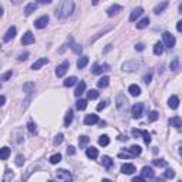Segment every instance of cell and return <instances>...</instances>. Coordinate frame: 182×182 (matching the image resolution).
<instances>
[{
  "label": "cell",
  "instance_id": "4316f807",
  "mask_svg": "<svg viewBox=\"0 0 182 182\" xmlns=\"http://www.w3.org/2000/svg\"><path fill=\"white\" fill-rule=\"evenodd\" d=\"M128 151H130V154L131 156H136V155H139L141 154V147L139 145H131L130 148H128Z\"/></svg>",
  "mask_w": 182,
  "mask_h": 182
},
{
  "label": "cell",
  "instance_id": "74e56055",
  "mask_svg": "<svg viewBox=\"0 0 182 182\" xmlns=\"http://www.w3.org/2000/svg\"><path fill=\"white\" fill-rule=\"evenodd\" d=\"M169 68H171V71H176L178 68H179V59H174L171 61V64H169Z\"/></svg>",
  "mask_w": 182,
  "mask_h": 182
},
{
  "label": "cell",
  "instance_id": "30bf717a",
  "mask_svg": "<svg viewBox=\"0 0 182 182\" xmlns=\"http://www.w3.org/2000/svg\"><path fill=\"white\" fill-rule=\"evenodd\" d=\"M98 121H100V118H98L97 114H88V115L84 118L85 125H94V124H97Z\"/></svg>",
  "mask_w": 182,
  "mask_h": 182
},
{
  "label": "cell",
  "instance_id": "03108f58",
  "mask_svg": "<svg viewBox=\"0 0 182 182\" xmlns=\"http://www.w3.org/2000/svg\"><path fill=\"white\" fill-rule=\"evenodd\" d=\"M47 182H54V181H47Z\"/></svg>",
  "mask_w": 182,
  "mask_h": 182
},
{
  "label": "cell",
  "instance_id": "c3c4849f",
  "mask_svg": "<svg viewBox=\"0 0 182 182\" xmlns=\"http://www.w3.org/2000/svg\"><path fill=\"white\" fill-rule=\"evenodd\" d=\"M27 128H29V131H30L32 134H34V132L37 131V125L33 123V121H29V124H27Z\"/></svg>",
  "mask_w": 182,
  "mask_h": 182
},
{
  "label": "cell",
  "instance_id": "44dd1931",
  "mask_svg": "<svg viewBox=\"0 0 182 182\" xmlns=\"http://www.w3.org/2000/svg\"><path fill=\"white\" fill-rule=\"evenodd\" d=\"M48 63V60L46 59V57H43V59H39L36 63H33V65H32V68L33 70H39V68H41L44 64H47Z\"/></svg>",
  "mask_w": 182,
  "mask_h": 182
},
{
  "label": "cell",
  "instance_id": "f5cc1de1",
  "mask_svg": "<svg viewBox=\"0 0 182 182\" xmlns=\"http://www.w3.org/2000/svg\"><path fill=\"white\" fill-rule=\"evenodd\" d=\"M107 104H108V101H101V103H100V104L97 105V110H98V111L104 110L105 107H107Z\"/></svg>",
  "mask_w": 182,
  "mask_h": 182
},
{
  "label": "cell",
  "instance_id": "f907efd6",
  "mask_svg": "<svg viewBox=\"0 0 182 182\" xmlns=\"http://www.w3.org/2000/svg\"><path fill=\"white\" fill-rule=\"evenodd\" d=\"M63 139H64V135H63V134H59V135H57L56 138H54V141H53V144H54V145H60V144L63 142Z\"/></svg>",
  "mask_w": 182,
  "mask_h": 182
},
{
  "label": "cell",
  "instance_id": "91938a15",
  "mask_svg": "<svg viewBox=\"0 0 182 182\" xmlns=\"http://www.w3.org/2000/svg\"><path fill=\"white\" fill-rule=\"evenodd\" d=\"M176 30L182 33V20H179V21L176 23Z\"/></svg>",
  "mask_w": 182,
  "mask_h": 182
},
{
  "label": "cell",
  "instance_id": "11a10c76",
  "mask_svg": "<svg viewBox=\"0 0 182 182\" xmlns=\"http://www.w3.org/2000/svg\"><path fill=\"white\" fill-rule=\"evenodd\" d=\"M76 154V148L73 147V145H70L68 148H67V155H74Z\"/></svg>",
  "mask_w": 182,
  "mask_h": 182
},
{
  "label": "cell",
  "instance_id": "d590c367",
  "mask_svg": "<svg viewBox=\"0 0 182 182\" xmlns=\"http://www.w3.org/2000/svg\"><path fill=\"white\" fill-rule=\"evenodd\" d=\"M77 83V77H68V78H65L64 80V87H71V85H74Z\"/></svg>",
  "mask_w": 182,
  "mask_h": 182
},
{
  "label": "cell",
  "instance_id": "1f68e13d",
  "mask_svg": "<svg viewBox=\"0 0 182 182\" xmlns=\"http://www.w3.org/2000/svg\"><path fill=\"white\" fill-rule=\"evenodd\" d=\"M167 7H168V1H162V3H159V4L154 9V12H155L156 14H159V13H162Z\"/></svg>",
  "mask_w": 182,
  "mask_h": 182
},
{
  "label": "cell",
  "instance_id": "484cf974",
  "mask_svg": "<svg viewBox=\"0 0 182 182\" xmlns=\"http://www.w3.org/2000/svg\"><path fill=\"white\" fill-rule=\"evenodd\" d=\"M84 91H85V83L84 81H80V84L77 85V88L74 91V95H76V97H80Z\"/></svg>",
  "mask_w": 182,
  "mask_h": 182
},
{
  "label": "cell",
  "instance_id": "e0dca14e",
  "mask_svg": "<svg viewBox=\"0 0 182 182\" xmlns=\"http://www.w3.org/2000/svg\"><path fill=\"white\" fill-rule=\"evenodd\" d=\"M169 125L174 128H181L182 127V118L181 117H172L169 118Z\"/></svg>",
  "mask_w": 182,
  "mask_h": 182
},
{
  "label": "cell",
  "instance_id": "cb8c5ba5",
  "mask_svg": "<svg viewBox=\"0 0 182 182\" xmlns=\"http://www.w3.org/2000/svg\"><path fill=\"white\" fill-rule=\"evenodd\" d=\"M121 10H123V7L120 6V4H114V6H111L110 9H108V10H107V14H108V16H114V14H117L118 12H121Z\"/></svg>",
  "mask_w": 182,
  "mask_h": 182
},
{
  "label": "cell",
  "instance_id": "f546056e",
  "mask_svg": "<svg viewBox=\"0 0 182 182\" xmlns=\"http://www.w3.org/2000/svg\"><path fill=\"white\" fill-rule=\"evenodd\" d=\"M162 53H164V44L158 41V43H155V46H154V54H155V56H161Z\"/></svg>",
  "mask_w": 182,
  "mask_h": 182
},
{
  "label": "cell",
  "instance_id": "52a82bcc",
  "mask_svg": "<svg viewBox=\"0 0 182 182\" xmlns=\"http://www.w3.org/2000/svg\"><path fill=\"white\" fill-rule=\"evenodd\" d=\"M132 135H135V138L138 135H142L145 144H147V145L151 144V135H150V132H148L147 130H136V128H134V130H132Z\"/></svg>",
  "mask_w": 182,
  "mask_h": 182
},
{
  "label": "cell",
  "instance_id": "3957f363",
  "mask_svg": "<svg viewBox=\"0 0 182 182\" xmlns=\"http://www.w3.org/2000/svg\"><path fill=\"white\" fill-rule=\"evenodd\" d=\"M141 65H142V61H139V60H131V61L124 63L123 68L125 71H135V70H138Z\"/></svg>",
  "mask_w": 182,
  "mask_h": 182
},
{
  "label": "cell",
  "instance_id": "94428289",
  "mask_svg": "<svg viewBox=\"0 0 182 182\" xmlns=\"http://www.w3.org/2000/svg\"><path fill=\"white\" fill-rule=\"evenodd\" d=\"M0 101H1L0 104H1V105H4V103H6V97H4V95H1V98H0Z\"/></svg>",
  "mask_w": 182,
  "mask_h": 182
},
{
  "label": "cell",
  "instance_id": "ab89813d",
  "mask_svg": "<svg viewBox=\"0 0 182 182\" xmlns=\"http://www.w3.org/2000/svg\"><path fill=\"white\" fill-rule=\"evenodd\" d=\"M76 107H77V110H81V111L85 110L87 108V100H78Z\"/></svg>",
  "mask_w": 182,
  "mask_h": 182
},
{
  "label": "cell",
  "instance_id": "7c38bea8",
  "mask_svg": "<svg viewBox=\"0 0 182 182\" xmlns=\"http://www.w3.org/2000/svg\"><path fill=\"white\" fill-rule=\"evenodd\" d=\"M141 175H142L144 179H152L154 178V169L151 167H144L142 171H141Z\"/></svg>",
  "mask_w": 182,
  "mask_h": 182
},
{
  "label": "cell",
  "instance_id": "277c9868",
  "mask_svg": "<svg viewBox=\"0 0 182 182\" xmlns=\"http://www.w3.org/2000/svg\"><path fill=\"white\" fill-rule=\"evenodd\" d=\"M115 105H117V108L121 111V112L127 111V107H128V100L125 98V95H124V94H118V95H117Z\"/></svg>",
  "mask_w": 182,
  "mask_h": 182
},
{
  "label": "cell",
  "instance_id": "6da1fadb",
  "mask_svg": "<svg viewBox=\"0 0 182 182\" xmlns=\"http://www.w3.org/2000/svg\"><path fill=\"white\" fill-rule=\"evenodd\" d=\"M73 12H74V1L73 0H65L63 1L60 7L56 10V16H59L61 19H65L68 16H71Z\"/></svg>",
  "mask_w": 182,
  "mask_h": 182
},
{
  "label": "cell",
  "instance_id": "816d5d0a",
  "mask_svg": "<svg viewBox=\"0 0 182 182\" xmlns=\"http://www.w3.org/2000/svg\"><path fill=\"white\" fill-rule=\"evenodd\" d=\"M12 76H13V71H12V70H9V71H6L4 74H3V76H1V81H3V83H4V81H7V80H9L10 77H12Z\"/></svg>",
  "mask_w": 182,
  "mask_h": 182
},
{
  "label": "cell",
  "instance_id": "2e32d148",
  "mask_svg": "<svg viewBox=\"0 0 182 182\" xmlns=\"http://www.w3.org/2000/svg\"><path fill=\"white\" fill-rule=\"evenodd\" d=\"M14 37H16V27L12 26V27H9V30L6 32V34H4L3 40H4V41H10V40L14 39Z\"/></svg>",
  "mask_w": 182,
  "mask_h": 182
},
{
  "label": "cell",
  "instance_id": "681fc988",
  "mask_svg": "<svg viewBox=\"0 0 182 182\" xmlns=\"http://www.w3.org/2000/svg\"><path fill=\"white\" fill-rule=\"evenodd\" d=\"M158 118H159V112H158V111H152L150 114V118H148V120L152 123V121H156Z\"/></svg>",
  "mask_w": 182,
  "mask_h": 182
},
{
  "label": "cell",
  "instance_id": "83f0119b",
  "mask_svg": "<svg viewBox=\"0 0 182 182\" xmlns=\"http://www.w3.org/2000/svg\"><path fill=\"white\" fill-rule=\"evenodd\" d=\"M88 61H90V59L87 57V56H83V57H80L77 61V67L78 68H84L85 65L88 64Z\"/></svg>",
  "mask_w": 182,
  "mask_h": 182
},
{
  "label": "cell",
  "instance_id": "ac0fdd59",
  "mask_svg": "<svg viewBox=\"0 0 182 182\" xmlns=\"http://www.w3.org/2000/svg\"><path fill=\"white\" fill-rule=\"evenodd\" d=\"M142 7H136V9H134L132 12H131V16H130V21H135L141 14H142Z\"/></svg>",
  "mask_w": 182,
  "mask_h": 182
},
{
  "label": "cell",
  "instance_id": "9c48e42d",
  "mask_svg": "<svg viewBox=\"0 0 182 182\" xmlns=\"http://www.w3.org/2000/svg\"><path fill=\"white\" fill-rule=\"evenodd\" d=\"M142 108H144L142 103H138V104L132 105V117L135 118V120L141 118V115H142Z\"/></svg>",
  "mask_w": 182,
  "mask_h": 182
},
{
  "label": "cell",
  "instance_id": "d6a6232c",
  "mask_svg": "<svg viewBox=\"0 0 182 182\" xmlns=\"http://www.w3.org/2000/svg\"><path fill=\"white\" fill-rule=\"evenodd\" d=\"M73 117H74V114H73V111H71V110H68V112L65 114V117H64V125H65V127H68V125L71 124V121H73Z\"/></svg>",
  "mask_w": 182,
  "mask_h": 182
},
{
  "label": "cell",
  "instance_id": "680465c9",
  "mask_svg": "<svg viewBox=\"0 0 182 182\" xmlns=\"http://www.w3.org/2000/svg\"><path fill=\"white\" fill-rule=\"evenodd\" d=\"M131 182H145V179H144L142 176H135V178H134Z\"/></svg>",
  "mask_w": 182,
  "mask_h": 182
},
{
  "label": "cell",
  "instance_id": "e575fe53",
  "mask_svg": "<svg viewBox=\"0 0 182 182\" xmlns=\"http://www.w3.org/2000/svg\"><path fill=\"white\" fill-rule=\"evenodd\" d=\"M108 83H110V78H108L107 76H105V77L100 78V81L97 83V85L100 87V88H105V87L108 85Z\"/></svg>",
  "mask_w": 182,
  "mask_h": 182
},
{
  "label": "cell",
  "instance_id": "be15d7a7",
  "mask_svg": "<svg viewBox=\"0 0 182 182\" xmlns=\"http://www.w3.org/2000/svg\"><path fill=\"white\" fill-rule=\"evenodd\" d=\"M179 154L182 155V142H181V148H179Z\"/></svg>",
  "mask_w": 182,
  "mask_h": 182
},
{
  "label": "cell",
  "instance_id": "ffe728a7",
  "mask_svg": "<svg viewBox=\"0 0 182 182\" xmlns=\"http://www.w3.org/2000/svg\"><path fill=\"white\" fill-rule=\"evenodd\" d=\"M128 91H130V94L132 97H138L139 94H141V88H139V85L136 84H132L128 87Z\"/></svg>",
  "mask_w": 182,
  "mask_h": 182
},
{
  "label": "cell",
  "instance_id": "9f6ffc18",
  "mask_svg": "<svg viewBox=\"0 0 182 182\" xmlns=\"http://www.w3.org/2000/svg\"><path fill=\"white\" fill-rule=\"evenodd\" d=\"M27 57H29V53H21L19 57H17V60H19V61H23V60H27Z\"/></svg>",
  "mask_w": 182,
  "mask_h": 182
},
{
  "label": "cell",
  "instance_id": "8d00e7d4",
  "mask_svg": "<svg viewBox=\"0 0 182 182\" xmlns=\"http://www.w3.org/2000/svg\"><path fill=\"white\" fill-rule=\"evenodd\" d=\"M70 43H71V46H70V47H71V50L74 53H76V54H80V53L83 51V48H81V46H78L77 43H74V41H73L71 39H70Z\"/></svg>",
  "mask_w": 182,
  "mask_h": 182
},
{
  "label": "cell",
  "instance_id": "ee69618b",
  "mask_svg": "<svg viewBox=\"0 0 182 182\" xmlns=\"http://www.w3.org/2000/svg\"><path fill=\"white\" fill-rule=\"evenodd\" d=\"M60 161H61V154H54L50 158V164H59Z\"/></svg>",
  "mask_w": 182,
  "mask_h": 182
},
{
  "label": "cell",
  "instance_id": "bcb514c9",
  "mask_svg": "<svg viewBox=\"0 0 182 182\" xmlns=\"http://www.w3.org/2000/svg\"><path fill=\"white\" fill-rule=\"evenodd\" d=\"M152 164H154L155 167H167V165H168L165 159H154V161H152Z\"/></svg>",
  "mask_w": 182,
  "mask_h": 182
},
{
  "label": "cell",
  "instance_id": "60d3db41",
  "mask_svg": "<svg viewBox=\"0 0 182 182\" xmlns=\"http://www.w3.org/2000/svg\"><path fill=\"white\" fill-rule=\"evenodd\" d=\"M98 95H100V92H98L97 90H90L88 94H87L88 100H95V98H98Z\"/></svg>",
  "mask_w": 182,
  "mask_h": 182
},
{
  "label": "cell",
  "instance_id": "f6af8a7d",
  "mask_svg": "<svg viewBox=\"0 0 182 182\" xmlns=\"http://www.w3.org/2000/svg\"><path fill=\"white\" fill-rule=\"evenodd\" d=\"M14 162H16L17 167H23V164H24V156L21 155V154H19V155L16 156V161H14Z\"/></svg>",
  "mask_w": 182,
  "mask_h": 182
},
{
  "label": "cell",
  "instance_id": "6125c7cd",
  "mask_svg": "<svg viewBox=\"0 0 182 182\" xmlns=\"http://www.w3.org/2000/svg\"><path fill=\"white\" fill-rule=\"evenodd\" d=\"M179 13L182 14V3H181V4H179Z\"/></svg>",
  "mask_w": 182,
  "mask_h": 182
},
{
  "label": "cell",
  "instance_id": "7dc6e473",
  "mask_svg": "<svg viewBox=\"0 0 182 182\" xmlns=\"http://www.w3.org/2000/svg\"><path fill=\"white\" fill-rule=\"evenodd\" d=\"M151 80H152V70H150V71L144 76V83H145V84H150Z\"/></svg>",
  "mask_w": 182,
  "mask_h": 182
},
{
  "label": "cell",
  "instance_id": "ba28073f",
  "mask_svg": "<svg viewBox=\"0 0 182 182\" xmlns=\"http://www.w3.org/2000/svg\"><path fill=\"white\" fill-rule=\"evenodd\" d=\"M108 70H110V65L108 64H94L91 73L95 74V76H98V74H101V73H104V71H108Z\"/></svg>",
  "mask_w": 182,
  "mask_h": 182
},
{
  "label": "cell",
  "instance_id": "8fae6325",
  "mask_svg": "<svg viewBox=\"0 0 182 182\" xmlns=\"http://www.w3.org/2000/svg\"><path fill=\"white\" fill-rule=\"evenodd\" d=\"M47 23H48V16H41V17H39L34 21V26L37 29H44L47 26Z\"/></svg>",
  "mask_w": 182,
  "mask_h": 182
},
{
  "label": "cell",
  "instance_id": "d6986e66",
  "mask_svg": "<svg viewBox=\"0 0 182 182\" xmlns=\"http://www.w3.org/2000/svg\"><path fill=\"white\" fill-rule=\"evenodd\" d=\"M39 7V3H34V1H32V3H29L26 7H24V14L26 16H29V14H32L36 9Z\"/></svg>",
  "mask_w": 182,
  "mask_h": 182
},
{
  "label": "cell",
  "instance_id": "db71d44e",
  "mask_svg": "<svg viewBox=\"0 0 182 182\" xmlns=\"http://www.w3.org/2000/svg\"><path fill=\"white\" fill-rule=\"evenodd\" d=\"M9 178H13V172H10L9 169H6V175H4V178H3V182H7Z\"/></svg>",
  "mask_w": 182,
  "mask_h": 182
},
{
  "label": "cell",
  "instance_id": "836d02e7",
  "mask_svg": "<svg viewBox=\"0 0 182 182\" xmlns=\"http://www.w3.org/2000/svg\"><path fill=\"white\" fill-rule=\"evenodd\" d=\"M98 144L101 145V147H107L108 144H110V138H108V135H101L100 138H98Z\"/></svg>",
  "mask_w": 182,
  "mask_h": 182
},
{
  "label": "cell",
  "instance_id": "9a60e30c",
  "mask_svg": "<svg viewBox=\"0 0 182 182\" xmlns=\"http://www.w3.org/2000/svg\"><path fill=\"white\" fill-rule=\"evenodd\" d=\"M12 135H13V142L14 144L23 142V131L21 130H14L13 132H12Z\"/></svg>",
  "mask_w": 182,
  "mask_h": 182
},
{
  "label": "cell",
  "instance_id": "f1b7e54d",
  "mask_svg": "<svg viewBox=\"0 0 182 182\" xmlns=\"http://www.w3.org/2000/svg\"><path fill=\"white\" fill-rule=\"evenodd\" d=\"M103 165H104L107 169H110V168H112V167H114V161L111 159L110 156L105 155V156H103Z\"/></svg>",
  "mask_w": 182,
  "mask_h": 182
},
{
  "label": "cell",
  "instance_id": "e7e4bbea",
  "mask_svg": "<svg viewBox=\"0 0 182 182\" xmlns=\"http://www.w3.org/2000/svg\"><path fill=\"white\" fill-rule=\"evenodd\" d=\"M101 182H111V181H110V179H103Z\"/></svg>",
  "mask_w": 182,
  "mask_h": 182
},
{
  "label": "cell",
  "instance_id": "7a4b0ae2",
  "mask_svg": "<svg viewBox=\"0 0 182 182\" xmlns=\"http://www.w3.org/2000/svg\"><path fill=\"white\" fill-rule=\"evenodd\" d=\"M56 182H73V175L65 169L56 171Z\"/></svg>",
  "mask_w": 182,
  "mask_h": 182
},
{
  "label": "cell",
  "instance_id": "603a6c76",
  "mask_svg": "<svg viewBox=\"0 0 182 182\" xmlns=\"http://www.w3.org/2000/svg\"><path fill=\"white\" fill-rule=\"evenodd\" d=\"M85 154H87V156L88 158H91V159H95L98 156V150L97 148H94V147H88L87 148V151H85Z\"/></svg>",
  "mask_w": 182,
  "mask_h": 182
},
{
  "label": "cell",
  "instance_id": "4dcf8cb0",
  "mask_svg": "<svg viewBox=\"0 0 182 182\" xmlns=\"http://www.w3.org/2000/svg\"><path fill=\"white\" fill-rule=\"evenodd\" d=\"M90 142V136L87 135H81L78 138V144H80V148H85V145Z\"/></svg>",
  "mask_w": 182,
  "mask_h": 182
},
{
  "label": "cell",
  "instance_id": "003e7915",
  "mask_svg": "<svg viewBox=\"0 0 182 182\" xmlns=\"http://www.w3.org/2000/svg\"><path fill=\"white\" fill-rule=\"evenodd\" d=\"M178 182H182V181H178Z\"/></svg>",
  "mask_w": 182,
  "mask_h": 182
},
{
  "label": "cell",
  "instance_id": "4fadbf2b",
  "mask_svg": "<svg viewBox=\"0 0 182 182\" xmlns=\"http://www.w3.org/2000/svg\"><path fill=\"white\" fill-rule=\"evenodd\" d=\"M121 171H123L124 174H127V175H131V174H134L136 171V168L134 164H124L123 167H121Z\"/></svg>",
  "mask_w": 182,
  "mask_h": 182
},
{
  "label": "cell",
  "instance_id": "6f0895ef",
  "mask_svg": "<svg viewBox=\"0 0 182 182\" xmlns=\"http://www.w3.org/2000/svg\"><path fill=\"white\" fill-rule=\"evenodd\" d=\"M144 48H145V44H144V43H138V44L135 46V50H136V51H142Z\"/></svg>",
  "mask_w": 182,
  "mask_h": 182
},
{
  "label": "cell",
  "instance_id": "5b68a950",
  "mask_svg": "<svg viewBox=\"0 0 182 182\" xmlns=\"http://www.w3.org/2000/svg\"><path fill=\"white\" fill-rule=\"evenodd\" d=\"M162 39H164V44L167 46L168 48H174L176 40H175V37H174L171 33H169V32H164L162 33Z\"/></svg>",
  "mask_w": 182,
  "mask_h": 182
},
{
  "label": "cell",
  "instance_id": "f35d334b",
  "mask_svg": "<svg viewBox=\"0 0 182 182\" xmlns=\"http://www.w3.org/2000/svg\"><path fill=\"white\" fill-rule=\"evenodd\" d=\"M9 155H10V148L3 147V148H1V159H3V161H6L7 158H9Z\"/></svg>",
  "mask_w": 182,
  "mask_h": 182
},
{
  "label": "cell",
  "instance_id": "5bb4252c",
  "mask_svg": "<svg viewBox=\"0 0 182 182\" xmlns=\"http://www.w3.org/2000/svg\"><path fill=\"white\" fill-rule=\"evenodd\" d=\"M34 43V36H33V33L32 32H27L24 36H23V39H21V44H33Z\"/></svg>",
  "mask_w": 182,
  "mask_h": 182
},
{
  "label": "cell",
  "instance_id": "7bdbcfd3",
  "mask_svg": "<svg viewBox=\"0 0 182 182\" xmlns=\"http://www.w3.org/2000/svg\"><path fill=\"white\" fill-rule=\"evenodd\" d=\"M33 88H34V83H32V81H30V83H26V84H23V91H24V92H30Z\"/></svg>",
  "mask_w": 182,
  "mask_h": 182
},
{
  "label": "cell",
  "instance_id": "d4e9b609",
  "mask_svg": "<svg viewBox=\"0 0 182 182\" xmlns=\"http://www.w3.org/2000/svg\"><path fill=\"white\" fill-rule=\"evenodd\" d=\"M148 24H150V17H144L142 20H139V21L136 23V29H138V30H142L145 27H148Z\"/></svg>",
  "mask_w": 182,
  "mask_h": 182
},
{
  "label": "cell",
  "instance_id": "b9f144b4",
  "mask_svg": "<svg viewBox=\"0 0 182 182\" xmlns=\"http://www.w3.org/2000/svg\"><path fill=\"white\" fill-rule=\"evenodd\" d=\"M164 176H165L167 179H172V178L175 176V171H174V169H171V168H168L167 171H165V174H164Z\"/></svg>",
  "mask_w": 182,
  "mask_h": 182
},
{
  "label": "cell",
  "instance_id": "7402d4cb",
  "mask_svg": "<svg viewBox=\"0 0 182 182\" xmlns=\"http://www.w3.org/2000/svg\"><path fill=\"white\" fill-rule=\"evenodd\" d=\"M168 105L171 107V108H172V110H176V108H178V105H179V98L176 97V95H172V97H169Z\"/></svg>",
  "mask_w": 182,
  "mask_h": 182
},
{
  "label": "cell",
  "instance_id": "8992f818",
  "mask_svg": "<svg viewBox=\"0 0 182 182\" xmlns=\"http://www.w3.org/2000/svg\"><path fill=\"white\" fill-rule=\"evenodd\" d=\"M68 67H70V61H68V60H64L60 65H57V68H56V76H57V77H63L65 73H67Z\"/></svg>",
  "mask_w": 182,
  "mask_h": 182
}]
</instances>
